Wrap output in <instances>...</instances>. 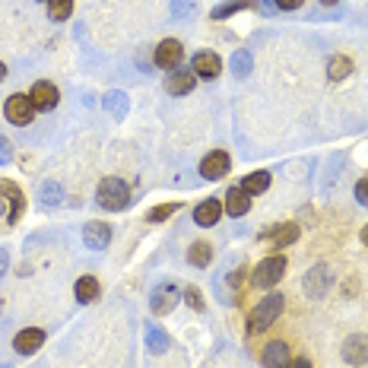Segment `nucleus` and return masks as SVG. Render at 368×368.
<instances>
[{"instance_id": "1", "label": "nucleus", "mask_w": 368, "mask_h": 368, "mask_svg": "<svg viewBox=\"0 0 368 368\" xmlns=\"http://www.w3.org/2000/svg\"><path fill=\"white\" fill-rule=\"evenodd\" d=\"M95 200H99L102 209H124L127 200H130V188L121 178H102L99 190H95Z\"/></svg>"}, {"instance_id": "2", "label": "nucleus", "mask_w": 368, "mask_h": 368, "mask_svg": "<svg viewBox=\"0 0 368 368\" xmlns=\"http://www.w3.org/2000/svg\"><path fill=\"white\" fill-rule=\"evenodd\" d=\"M283 308H286V298H283V295H276V292H273V295H266L264 302H260L257 308L251 311V317H247V330H251V333H260V330H266V327H270V324L279 317V311H283Z\"/></svg>"}, {"instance_id": "3", "label": "nucleus", "mask_w": 368, "mask_h": 368, "mask_svg": "<svg viewBox=\"0 0 368 368\" xmlns=\"http://www.w3.org/2000/svg\"><path fill=\"white\" fill-rule=\"evenodd\" d=\"M283 276H286V257L283 254H273V257H264L257 266H254L251 286H257V289H270V286H276Z\"/></svg>"}, {"instance_id": "4", "label": "nucleus", "mask_w": 368, "mask_h": 368, "mask_svg": "<svg viewBox=\"0 0 368 368\" xmlns=\"http://www.w3.org/2000/svg\"><path fill=\"white\" fill-rule=\"evenodd\" d=\"M4 114H6V121H10V124L25 127L32 118H35V105H32L29 95H10V99H6V105H4Z\"/></svg>"}, {"instance_id": "5", "label": "nucleus", "mask_w": 368, "mask_h": 368, "mask_svg": "<svg viewBox=\"0 0 368 368\" xmlns=\"http://www.w3.org/2000/svg\"><path fill=\"white\" fill-rule=\"evenodd\" d=\"M23 209V194L16 190V184L0 181V222H13Z\"/></svg>"}, {"instance_id": "6", "label": "nucleus", "mask_w": 368, "mask_h": 368, "mask_svg": "<svg viewBox=\"0 0 368 368\" xmlns=\"http://www.w3.org/2000/svg\"><path fill=\"white\" fill-rule=\"evenodd\" d=\"M181 57H184L181 42H178V38H165V42H159V48H156V54H152V61H156V67L178 70Z\"/></svg>"}, {"instance_id": "7", "label": "nucleus", "mask_w": 368, "mask_h": 368, "mask_svg": "<svg viewBox=\"0 0 368 368\" xmlns=\"http://www.w3.org/2000/svg\"><path fill=\"white\" fill-rule=\"evenodd\" d=\"M330 279H333V273H330L327 264H317L314 270L305 273V292H308L311 298H321L324 292L330 289Z\"/></svg>"}, {"instance_id": "8", "label": "nucleus", "mask_w": 368, "mask_h": 368, "mask_svg": "<svg viewBox=\"0 0 368 368\" xmlns=\"http://www.w3.org/2000/svg\"><path fill=\"white\" fill-rule=\"evenodd\" d=\"M228 165H232L228 152L213 149V152H207V156H203V162H200V175L207 178V181H216V178H222V175L228 171Z\"/></svg>"}, {"instance_id": "9", "label": "nucleus", "mask_w": 368, "mask_h": 368, "mask_svg": "<svg viewBox=\"0 0 368 368\" xmlns=\"http://www.w3.org/2000/svg\"><path fill=\"white\" fill-rule=\"evenodd\" d=\"M82 241H86V247H92V251H105V247L111 245V228H108L105 222H86V226H82Z\"/></svg>"}, {"instance_id": "10", "label": "nucleus", "mask_w": 368, "mask_h": 368, "mask_svg": "<svg viewBox=\"0 0 368 368\" xmlns=\"http://www.w3.org/2000/svg\"><path fill=\"white\" fill-rule=\"evenodd\" d=\"M343 359L349 365H365L368 362V336L365 333H352L346 343H343Z\"/></svg>"}, {"instance_id": "11", "label": "nucleus", "mask_w": 368, "mask_h": 368, "mask_svg": "<svg viewBox=\"0 0 368 368\" xmlns=\"http://www.w3.org/2000/svg\"><path fill=\"white\" fill-rule=\"evenodd\" d=\"M194 73L203 80H216L222 73V61L216 51H197L194 54Z\"/></svg>"}, {"instance_id": "12", "label": "nucleus", "mask_w": 368, "mask_h": 368, "mask_svg": "<svg viewBox=\"0 0 368 368\" xmlns=\"http://www.w3.org/2000/svg\"><path fill=\"white\" fill-rule=\"evenodd\" d=\"M197 86V73L194 70H171L168 73V80H165V92L168 95H188L190 89Z\"/></svg>"}, {"instance_id": "13", "label": "nucleus", "mask_w": 368, "mask_h": 368, "mask_svg": "<svg viewBox=\"0 0 368 368\" xmlns=\"http://www.w3.org/2000/svg\"><path fill=\"white\" fill-rule=\"evenodd\" d=\"M42 343H44V330L25 327V330H19V333H16L13 349H16L19 355H32V352H38V349H42Z\"/></svg>"}, {"instance_id": "14", "label": "nucleus", "mask_w": 368, "mask_h": 368, "mask_svg": "<svg viewBox=\"0 0 368 368\" xmlns=\"http://www.w3.org/2000/svg\"><path fill=\"white\" fill-rule=\"evenodd\" d=\"M264 365L266 368H289V343L286 340H270L264 346Z\"/></svg>"}, {"instance_id": "15", "label": "nucleus", "mask_w": 368, "mask_h": 368, "mask_svg": "<svg viewBox=\"0 0 368 368\" xmlns=\"http://www.w3.org/2000/svg\"><path fill=\"white\" fill-rule=\"evenodd\" d=\"M222 209H226L228 216H245L247 209H251V194H247V190L241 188V184H238V188H228Z\"/></svg>"}, {"instance_id": "16", "label": "nucleus", "mask_w": 368, "mask_h": 368, "mask_svg": "<svg viewBox=\"0 0 368 368\" xmlns=\"http://www.w3.org/2000/svg\"><path fill=\"white\" fill-rule=\"evenodd\" d=\"M178 302V286L175 283H162L156 292H152V311L156 314H168Z\"/></svg>"}, {"instance_id": "17", "label": "nucleus", "mask_w": 368, "mask_h": 368, "mask_svg": "<svg viewBox=\"0 0 368 368\" xmlns=\"http://www.w3.org/2000/svg\"><path fill=\"white\" fill-rule=\"evenodd\" d=\"M222 213H226V209H222V203L209 197V200H203L200 207L194 209V222H197V226H203V228H209V226H216V222H219Z\"/></svg>"}, {"instance_id": "18", "label": "nucleus", "mask_w": 368, "mask_h": 368, "mask_svg": "<svg viewBox=\"0 0 368 368\" xmlns=\"http://www.w3.org/2000/svg\"><path fill=\"white\" fill-rule=\"evenodd\" d=\"M32 105L35 108H42V111H48V108H54L57 105V89L51 86V82H35L32 86Z\"/></svg>"}, {"instance_id": "19", "label": "nucleus", "mask_w": 368, "mask_h": 368, "mask_svg": "<svg viewBox=\"0 0 368 368\" xmlns=\"http://www.w3.org/2000/svg\"><path fill=\"white\" fill-rule=\"evenodd\" d=\"M264 238L270 241V245H276V247H286V245H292V241L298 238V226H295V222H283V226L270 228Z\"/></svg>"}, {"instance_id": "20", "label": "nucleus", "mask_w": 368, "mask_h": 368, "mask_svg": "<svg viewBox=\"0 0 368 368\" xmlns=\"http://www.w3.org/2000/svg\"><path fill=\"white\" fill-rule=\"evenodd\" d=\"M73 292H76V302H82V305L95 302V298H99V279L95 276H80Z\"/></svg>"}, {"instance_id": "21", "label": "nucleus", "mask_w": 368, "mask_h": 368, "mask_svg": "<svg viewBox=\"0 0 368 368\" xmlns=\"http://www.w3.org/2000/svg\"><path fill=\"white\" fill-rule=\"evenodd\" d=\"M188 260L194 266H209V260H213V247H209V241H194L188 251Z\"/></svg>"}, {"instance_id": "22", "label": "nucleus", "mask_w": 368, "mask_h": 368, "mask_svg": "<svg viewBox=\"0 0 368 368\" xmlns=\"http://www.w3.org/2000/svg\"><path fill=\"white\" fill-rule=\"evenodd\" d=\"M241 188H245L247 194H264V190L270 188V171H251V175L241 181Z\"/></svg>"}, {"instance_id": "23", "label": "nucleus", "mask_w": 368, "mask_h": 368, "mask_svg": "<svg viewBox=\"0 0 368 368\" xmlns=\"http://www.w3.org/2000/svg\"><path fill=\"white\" fill-rule=\"evenodd\" d=\"M349 70H352V63H349V57H340V54H336L333 61L327 63V80H330V82H340V80H346V76H349Z\"/></svg>"}, {"instance_id": "24", "label": "nucleus", "mask_w": 368, "mask_h": 368, "mask_svg": "<svg viewBox=\"0 0 368 368\" xmlns=\"http://www.w3.org/2000/svg\"><path fill=\"white\" fill-rule=\"evenodd\" d=\"M38 200H42V207L51 209V207H57V203L63 200V190L57 188L54 181H44V184H42V197H38Z\"/></svg>"}, {"instance_id": "25", "label": "nucleus", "mask_w": 368, "mask_h": 368, "mask_svg": "<svg viewBox=\"0 0 368 368\" xmlns=\"http://www.w3.org/2000/svg\"><path fill=\"white\" fill-rule=\"evenodd\" d=\"M70 13H73V0H48V16L54 19V23L67 19Z\"/></svg>"}, {"instance_id": "26", "label": "nucleus", "mask_w": 368, "mask_h": 368, "mask_svg": "<svg viewBox=\"0 0 368 368\" xmlns=\"http://www.w3.org/2000/svg\"><path fill=\"white\" fill-rule=\"evenodd\" d=\"M251 4H254V0H228V4L216 6L213 19H222V16H228V13H235V10H245V6H251Z\"/></svg>"}, {"instance_id": "27", "label": "nucleus", "mask_w": 368, "mask_h": 368, "mask_svg": "<svg viewBox=\"0 0 368 368\" xmlns=\"http://www.w3.org/2000/svg\"><path fill=\"white\" fill-rule=\"evenodd\" d=\"M146 333H149V349H152V352H165V349H168V340H165V333H162V330L149 327V330H146Z\"/></svg>"}, {"instance_id": "28", "label": "nucleus", "mask_w": 368, "mask_h": 368, "mask_svg": "<svg viewBox=\"0 0 368 368\" xmlns=\"http://www.w3.org/2000/svg\"><path fill=\"white\" fill-rule=\"evenodd\" d=\"M105 108H111L114 114H124V108H127V99L121 92H108L105 95Z\"/></svg>"}, {"instance_id": "29", "label": "nucleus", "mask_w": 368, "mask_h": 368, "mask_svg": "<svg viewBox=\"0 0 368 368\" xmlns=\"http://www.w3.org/2000/svg\"><path fill=\"white\" fill-rule=\"evenodd\" d=\"M232 70L238 76H245L247 70H251V54H247V51H238V54H235V61H232Z\"/></svg>"}, {"instance_id": "30", "label": "nucleus", "mask_w": 368, "mask_h": 368, "mask_svg": "<svg viewBox=\"0 0 368 368\" xmlns=\"http://www.w3.org/2000/svg\"><path fill=\"white\" fill-rule=\"evenodd\" d=\"M175 203H165V207H156V209H152V213L149 216H146V219H149V222H162V219H168V216L171 213H175Z\"/></svg>"}, {"instance_id": "31", "label": "nucleus", "mask_w": 368, "mask_h": 368, "mask_svg": "<svg viewBox=\"0 0 368 368\" xmlns=\"http://www.w3.org/2000/svg\"><path fill=\"white\" fill-rule=\"evenodd\" d=\"M184 302H188L194 311H203V298H200V292H197L194 286H190V289H184Z\"/></svg>"}, {"instance_id": "32", "label": "nucleus", "mask_w": 368, "mask_h": 368, "mask_svg": "<svg viewBox=\"0 0 368 368\" xmlns=\"http://www.w3.org/2000/svg\"><path fill=\"white\" fill-rule=\"evenodd\" d=\"M355 200H359L362 207H368V178H362V181L355 184Z\"/></svg>"}, {"instance_id": "33", "label": "nucleus", "mask_w": 368, "mask_h": 368, "mask_svg": "<svg viewBox=\"0 0 368 368\" xmlns=\"http://www.w3.org/2000/svg\"><path fill=\"white\" fill-rule=\"evenodd\" d=\"M10 156H13L10 140H6V137H0V165H4V162H10Z\"/></svg>"}, {"instance_id": "34", "label": "nucleus", "mask_w": 368, "mask_h": 368, "mask_svg": "<svg viewBox=\"0 0 368 368\" xmlns=\"http://www.w3.org/2000/svg\"><path fill=\"white\" fill-rule=\"evenodd\" d=\"M273 4H276V10H298L302 0H273Z\"/></svg>"}, {"instance_id": "35", "label": "nucleus", "mask_w": 368, "mask_h": 368, "mask_svg": "<svg viewBox=\"0 0 368 368\" xmlns=\"http://www.w3.org/2000/svg\"><path fill=\"white\" fill-rule=\"evenodd\" d=\"M6 266H10V254H6L4 247H0V276L6 273Z\"/></svg>"}, {"instance_id": "36", "label": "nucleus", "mask_w": 368, "mask_h": 368, "mask_svg": "<svg viewBox=\"0 0 368 368\" xmlns=\"http://www.w3.org/2000/svg\"><path fill=\"white\" fill-rule=\"evenodd\" d=\"M289 368H311V362H308V359H295Z\"/></svg>"}, {"instance_id": "37", "label": "nucleus", "mask_w": 368, "mask_h": 368, "mask_svg": "<svg viewBox=\"0 0 368 368\" xmlns=\"http://www.w3.org/2000/svg\"><path fill=\"white\" fill-rule=\"evenodd\" d=\"M362 241H365V247H368V226L362 228Z\"/></svg>"}, {"instance_id": "38", "label": "nucleus", "mask_w": 368, "mask_h": 368, "mask_svg": "<svg viewBox=\"0 0 368 368\" xmlns=\"http://www.w3.org/2000/svg\"><path fill=\"white\" fill-rule=\"evenodd\" d=\"M4 76H6V67H4V61H0V80H4Z\"/></svg>"}, {"instance_id": "39", "label": "nucleus", "mask_w": 368, "mask_h": 368, "mask_svg": "<svg viewBox=\"0 0 368 368\" xmlns=\"http://www.w3.org/2000/svg\"><path fill=\"white\" fill-rule=\"evenodd\" d=\"M321 4H327V6H333V4H336V0H321Z\"/></svg>"}]
</instances>
